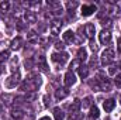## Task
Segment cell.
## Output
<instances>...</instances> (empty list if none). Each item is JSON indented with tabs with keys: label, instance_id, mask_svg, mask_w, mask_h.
I'll return each instance as SVG.
<instances>
[{
	"label": "cell",
	"instance_id": "obj_1",
	"mask_svg": "<svg viewBox=\"0 0 121 120\" xmlns=\"http://www.w3.org/2000/svg\"><path fill=\"white\" fill-rule=\"evenodd\" d=\"M41 76H38L37 74H31L27 81H24L21 83V90H27V92H34L39 85H41Z\"/></svg>",
	"mask_w": 121,
	"mask_h": 120
},
{
	"label": "cell",
	"instance_id": "obj_2",
	"mask_svg": "<svg viewBox=\"0 0 121 120\" xmlns=\"http://www.w3.org/2000/svg\"><path fill=\"white\" fill-rule=\"evenodd\" d=\"M20 81H21L20 72H18V71H17V72H13V75H11V76H9V78L6 79V88L13 89V88H16V86L20 83Z\"/></svg>",
	"mask_w": 121,
	"mask_h": 120
},
{
	"label": "cell",
	"instance_id": "obj_3",
	"mask_svg": "<svg viewBox=\"0 0 121 120\" xmlns=\"http://www.w3.org/2000/svg\"><path fill=\"white\" fill-rule=\"evenodd\" d=\"M97 82H99L100 90L108 92V90L111 89V82H110V79H108V78H106V76H103L101 74H99V79H97Z\"/></svg>",
	"mask_w": 121,
	"mask_h": 120
},
{
	"label": "cell",
	"instance_id": "obj_4",
	"mask_svg": "<svg viewBox=\"0 0 121 120\" xmlns=\"http://www.w3.org/2000/svg\"><path fill=\"white\" fill-rule=\"evenodd\" d=\"M114 55H116V52H114V50H111V48H107V50H104L103 51V54H101V64H110L111 61L114 60Z\"/></svg>",
	"mask_w": 121,
	"mask_h": 120
},
{
	"label": "cell",
	"instance_id": "obj_5",
	"mask_svg": "<svg viewBox=\"0 0 121 120\" xmlns=\"http://www.w3.org/2000/svg\"><path fill=\"white\" fill-rule=\"evenodd\" d=\"M99 40L103 45H110L111 44V32L108 30H103L99 34Z\"/></svg>",
	"mask_w": 121,
	"mask_h": 120
},
{
	"label": "cell",
	"instance_id": "obj_6",
	"mask_svg": "<svg viewBox=\"0 0 121 120\" xmlns=\"http://www.w3.org/2000/svg\"><path fill=\"white\" fill-rule=\"evenodd\" d=\"M68 58H69V55L66 52H55V54L51 55V60L54 61V62H59L60 65H63L68 61Z\"/></svg>",
	"mask_w": 121,
	"mask_h": 120
},
{
	"label": "cell",
	"instance_id": "obj_7",
	"mask_svg": "<svg viewBox=\"0 0 121 120\" xmlns=\"http://www.w3.org/2000/svg\"><path fill=\"white\" fill-rule=\"evenodd\" d=\"M63 82H65V86H66V88L75 85V82H76V76H75V74H73L72 71H68V72L65 74V79H63Z\"/></svg>",
	"mask_w": 121,
	"mask_h": 120
},
{
	"label": "cell",
	"instance_id": "obj_8",
	"mask_svg": "<svg viewBox=\"0 0 121 120\" xmlns=\"http://www.w3.org/2000/svg\"><path fill=\"white\" fill-rule=\"evenodd\" d=\"M0 99H1V102H3L6 106H11V103L16 100L14 95H11V93H1V95H0Z\"/></svg>",
	"mask_w": 121,
	"mask_h": 120
},
{
	"label": "cell",
	"instance_id": "obj_9",
	"mask_svg": "<svg viewBox=\"0 0 121 120\" xmlns=\"http://www.w3.org/2000/svg\"><path fill=\"white\" fill-rule=\"evenodd\" d=\"M94 11H96V6L94 4H86V6L82 7V16H85V17L91 16Z\"/></svg>",
	"mask_w": 121,
	"mask_h": 120
},
{
	"label": "cell",
	"instance_id": "obj_10",
	"mask_svg": "<svg viewBox=\"0 0 121 120\" xmlns=\"http://www.w3.org/2000/svg\"><path fill=\"white\" fill-rule=\"evenodd\" d=\"M60 27H62V23H60V21H52V24H51V27H49V30H51V34H52L54 37L59 35Z\"/></svg>",
	"mask_w": 121,
	"mask_h": 120
},
{
	"label": "cell",
	"instance_id": "obj_11",
	"mask_svg": "<svg viewBox=\"0 0 121 120\" xmlns=\"http://www.w3.org/2000/svg\"><path fill=\"white\" fill-rule=\"evenodd\" d=\"M68 95H69L68 88H58V89L55 90V97H56V100H62V99H65Z\"/></svg>",
	"mask_w": 121,
	"mask_h": 120
},
{
	"label": "cell",
	"instance_id": "obj_12",
	"mask_svg": "<svg viewBox=\"0 0 121 120\" xmlns=\"http://www.w3.org/2000/svg\"><path fill=\"white\" fill-rule=\"evenodd\" d=\"M38 68L42 71V72H48V64H47V60L44 55H39L38 57Z\"/></svg>",
	"mask_w": 121,
	"mask_h": 120
},
{
	"label": "cell",
	"instance_id": "obj_13",
	"mask_svg": "<svg viewBox=\"0 0 121 120\" xmlns=\"http://www.w3.org/2000/svg\"><path fill=\"white\" fill-rule=\"evenodd\" d=\"M27 41L31 42V44H38L39 37H38V34L34 30H31V31H28V34H27Z\"/></svg>",
	"mask_w": 121,
	"mask_h": 120
},
{
	"label": "cell",
	"instance_id": "obj_14",
	"mask_svg": "<svg viewBox=\"0 0 121 120\" xmlns=\"http://www.w3.org/2000/svg\"><path fill=\"white\" fill-rule=\"evenodd\" d=\"M103 107L106 112H111L114 107H116V100L114 99H107L104 103H103Z\"/></svg>",
	"mask_w": 121,
	"mask_h": 120
},
{
	"label": "cell",
	"instance_id": "obj_15",
	"mask_svg": "<svg viewBox=\"0 0 121 120\" xmlns=\"http://www.w3.org/2000/svg\"><path fill=\"white\" fill-rule=\"evenodd\" d=\"M80 107H82L80 100H79V99H75V102L70 105L69 109H70V113H72V115H76V113H79V109H80Z\"/></svg>",
	"mask_w": 121,
	"mask_h": 120
},
{
	"label": "cell",
	"instance_id": "obj_16",
	"mask_svg": "<svg viewBox=\"0 0 121 120\" xmlns=\"http://www.w3.org/2000/svg\"><path fill=\"white\" fill-rule=\"evenodd\" d=\"M24 18H26L27 24H28V23H30V24H32V23H35V21H37V14H35L34 11H26Z\"/></svg>",
	"mask_w": 121,
	"mask_h": 120
},
{
	"label": "cell",
	"instance_id": "obj_17",
	"mask_svg": "<svg viewBox=\"0 0 121 120\" xmlns=\"http://www.w3.org/2000/svg\"><path fill=\"white\" fill-rule=\"evenodd\" d=\"M11 117L14 120H23L24 119V112L20 109H13L11 110Z\"/></svg>",
	"mask_w": 121,
	"mask_h": 120
},
{
	"label": "cell",
	"instance_id": "obj_18",
	"mask_svg": "<svg viewBox=\"0 0 121 120\" xmlns=\"http://www.w3.org/2000/svg\"><path fill=\"white\" fill-rule=\"evenodd\" d=\"M85 30H86V35L89 37V38H93L94 37V32H96V27H94V24H86V27H85Z\"/></svg>",
	"mask_w": 121,
	"mask_h": 120
},
{
	"label": "cell",
	"instance_id": "obj_19",
	"mask_svg": "<svg viewBox=\"0 0 121 120\" xmlns=\"http://www.w3.org/2000/svg\"><path fill=\"white\" fill-rule=\"evenodd\" d=\"M79 71V76L82 79H86L89 76V66H85V65H80V68L78 69Z\"/></svg>",
	"mask_w": 121,
	"mask_h": 120
},
{
	"label": "cell",
	"instance_id": "obj_20",
	"mask_svg": "<svg viewBox=\"0 0 121 120\" xmlns=\"http://www.w3.org/2000/svg\"><path fill=\"white\" fill-rule=\"evenodd\" d=\"M63 40H65L66 42H73V41H75V32L70 31V30L65 31V32H63Z\"/></svg>",
	"mask_w": 121,
	"mask_h": 120
},
{
	"label": "cell",
	"instance_id": "obj_21",
	"mask_svg": "<svg viewBox=\"0 0 121 120\" xmlns=\"http://www.w3.org/2000/svg\"><path fill=\"white\" fill-rule=\"evenodd\" d=\"M21 45H23V38L21 37H17V38H14L11 41V48L13 50H20Z\"/></svg>",
	"mask_w": 121,
	"mask_h": 120
},
{
	"label": "cell",
	"instance_id": "obj_22",
	"mask_svg": "<svg viewBox=\"0 0 121 120\" xmlns=\"http://www.w3.org/2000/svg\"><path fill=\"white\" fill-rule=\"evenodd\" d=\"M78 60L80 61V62L87 60V51L85 48H79V51H78Z\"/></svg>",
	"mask_w": 121,
	"mask_h": 120
},
{
	"label": "cell",
	"instance_id": "obj_23",
	"mask_svg": "<svg viewBox=\"0 0 121 120\" xmlns=\"http://www.w3.org/2000/svg\"><path fill=\"white\" fill-rule=\"evenodd\" d=\"M54 117H55V120H63L65 119V115H63V112L60 110L59 107H55L54 109Z\"/></svg>",
	"mask_w": 121,
	"mask_h": 120
},
{
	"label": "cell",
	"instance_id": "obj_24",
	"mask_svg": "<svg viewBox=\"0 0 121 120\" xmlns=\"http://www.w3.org/2000/svg\"><path fill=\"white\" fill-rule=\"evenodd\" d=\"M99 107L97 106H91L90 107V119H97L99 117Z\"/></svg>",
	"mask_w": 121,
	"mask_h": 120
},
{
	"label": "cell",
	"instance_id": "obj_25",
	"mask_svg": "<svg viewBox=\"0 0 121 120\" xmlns=\"http://www.w3.org/2000/svg\"><path fill=\"white\" fill-rule=\"evenodd\" d=\"M69 68H70V71H72V72H73L75 69H79V68H80V61H79V60H73L72 62H70Z\"/></svg>",
	"mask_w": 121,
	"mask_h": 120
},
{
	"label": "cell",
	"instance_id": "obj_26",
	"mask_svg": "<svg viewBox=\"0 0 121 120\" xmlns=\"http://www.w3.org/2000/svg\"><path fill=\"white\" fill-rule=\"evenodd\" d=\"M9 57H10V52L9 51H1L0 52V64L6 62V61L9 60Z\"/></svg>",
	"mask_w": 121,
	"mask_h": 120
},
{
	"label": "cell",
	"instance_id": "obj_27",
	"mask_svg": "<svg viewBox=\"0 0 121 120\" xmlns=\"http://www.w3.org/2000/svg\"><path fill=\"white\" fill-rule=\"evenodd\" d=\"M80 103H82V107H91V97L90 96L85 97L83 102H80Z\"/></svg>",
	"mask_w": 121,
	"mask_h": 120
},
{
	"label": "cell",
	"instance_id": "obj_28",
	"mask_svg": "<svg viewBox=\"0 0 121 120\" xmlns=\"http://www.w3.org/2000/svg\"><path fill=\"white\" fill-rule=\"evenodd\" d=\"M66 7H68L69 11H72V10H75L78 7V1H68L66 3Z\"/></svg>",
	"mask_w": 121,
	"mask_h": 120
},
{
	"label": "cell",
	"instance_id": "obj_29",
	"mask_svg": "<svg viewBox=\"0 0 121 120\" xmlns=\"http://www.w3.org/2000/svg\"><path fill=\"white\" fill-rule=\"evenodd\" d=\"M9 7H10V3H9V1H3V3H0V10H1V11H7Z\"/></svg>",
	"mask_w": 121,
	"mask_h": 120
},
{
	"label": "cell",
	"instance_id": "obj_30",
	"mask_svg": "<svg viewBox=\"0 0 121 120\" xmlns=\"http://www.w3.org/2000/svg\"><path fill=\"white\" fill-rule=\"evenodd\" d=\"M117 65H110L108 68V75H117Z\"/></svg>",
	"mask_w": 121,
	"mask_h": 120
},
{
	"label": "cell",
	"instance_id": "obj_31",
	"mask_svg": "<svg viewBox=\"0 0 121 120\" xmlns=\"http://www.w3.org/2000/svg\"><path fill=\"white\" fill-rule=\"evenodd\" d=\"M114 83H116V86H117V88H120V89H121V74H117V75H116Z\"/></svg>",
	"mask_w": 121,
	"mask_h": 120
},
{
	"label": "cell",
	"instance_id": "obj_32",
	"mask_svg": "<svg viewBox=\"0 0 121 120\" xmlns=\"http://www.w3.org/2000/svg\"><path fill=\"white\" fill-rule=\"evenodd\" d=\"M16 24H17V30L18 31H23L26 28V26H27V23H23V21H17Z\"/></svg>",
	"mask_w": 121,
	"mask_h": 120
},
{
	"label": "cell",
	"instance_id": "obj_33",
	"mask_svg": "<svg viewBox=\"0 0 121 120\" xmlns=\"http://www.w3.org/2000/svg\"><path fill=\"white\" fill-rule=\"evenodd\" d=\"M55 48H56L58 51H63V50H65V44H63V42H56V44H55Z\"/></svg>",
	"mask_w": 121,
	"mask_h": 120
},
{
	"label": "cell",
	"instance_id": "obj_34",
	"mask_svg": "<svg viewBox=\"0 0 121 120\" xmlns=\"http://www.w3.org/2000/svg\"><path fill=\"white\" fill-rule=\"evenodd\" d=\"M49 103H51V99H49L48 95H45V96H44V105H45V106H49Z\"/></svg>",
	"mask_w": 121,
	"mask_h": 120
},
{
	"label": "cell",
	"instance_id": "obj_35",
	"mask_svg": "<svg viewBox=\"0 0 121 120\" xmlns=\"http://www.w3.org/2000/svg\"><path fill=\"white\" fill-rule=\"evenodd\" d=\"M90 48L93 50V51H94V52H96V51L99 50V47H97V44H96L94 41H91V42H90Z\"/></svg>",
	"mask_w": 121,
	"mask_h": 120
},
{
	"label": "cell",
	"instance_id": "obj_36",
	"mask_svg": "<svg viewBox=\"0 0 121 120\" xmlns=\"http://www.w3.org/2000/svg\"><path fill=\"white\" fill-rule=\"evenodd\" d=\"M59 14H62V7H58V9L54 11V16H59Z\"/></svg>",
	"mask_w": 121,
	"mask_h": 120
},
{
	"label": "cell",
	"instance_id": "obj_37",
	"mask_svg": "<svg viewBox=\"0 0 121 120\" xmlns=\"http://www.w3.org/2000/svg\"><path fill=\"white\" fill-rule=\"evenodd\" d=\"M117 51H118V52H121V38H118V40H117Z\"/></svg>",
	"mask_w": 121,
	"mask_h": 120
},
{
	"label": "cell",
	"instance_id": "obj_38",
	"mask_svg": "<svg viewBox=\"0 0 121 120\" xmlns=\"http://www.w3.org/2000/svg\"><path fill=\"white\" fill-rule=\"evenodd\" d=\"M31 66H32V61H31V60L26 61V68H28V69H30Z\"/></svg>",
	"mask_w": 121,
	"mask_h": 120
},
{
	"label": "cell",
	"instance_id": "obj_39",
	"mask_svg": "<svg viewBox=\"0 0 121 120\" xmlns=\"http://www.w3.org/2000/svg\"><path fill=\"white\" fill-rule=\"evenodd\" d=\"M101 24H103V26H106V24H107V26H110V20H108V18H107V20H103V23H101Z\"/></svg>",
	"mask_w": 121,
	"mask_h": 120
},
{
	"label": "cell",
	"instance_id": "obj_40",
	"mask_svg": "<svg viewBox=\"0 0 121 120\" xmlns=\"http://www.w3.org/2000/svg\"><path fill=\"white\" fill-rule=\"evenodd\" d=\"M96 64H97V62H96V60H94V58H93V60H91V62H90V65H91V66H94V65H96Z\"/></svg>",
	"mask_w": 121,
	"mask_h": 120
},
{
	"label": "cell",
	"instance_id": "obj_41",
	"mask_svg": "<svg viewBox=\"0 0 121 120\" xmlns=\"http://www.w3.org/2000/svg\"><path fill=\"white\" fill-rule=\"evenodd\" d=\"M3 71H4V66H3V65H1V64H0V75H1V74H3Z\"/></svg>",
	"mask_w": 121,
	"mask_h": 120
},
{
	"label": "cell",
	"instance_id": "obj_42",
	"mask_svg": "<svg viewBox=\"0 0 121 120\" xmlns=\"http://www.w3.org/2000/svg\"><path fill=\"white\" fill-rule=\"evenodd\" d=\"M39 120H51V119H49L48 116H44V117H41V119H39Z\"/></svg>",
	"mask_w": 121,
	"mask_h": 120
},
{
	"label": "cell",
	"instance_id": "obj_43",
	"mask_svg": "<svg viewBox=\"0 0 121 120\" xmlns=\"http://www.w3.org/2000/svg\"><path fill=\"white\" fill-rule=\"evenodd\" d=\"M120 103H121V96H120Z\"/></svg>",
	"mask_w": 121,
	"mask_h": 120
}]
</instances>
